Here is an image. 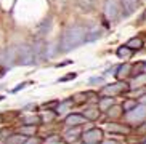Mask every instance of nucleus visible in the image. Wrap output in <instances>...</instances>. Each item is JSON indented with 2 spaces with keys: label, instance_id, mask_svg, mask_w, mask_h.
I'll list each match as a JSON object with an SVG mask.
<instances>
[{
  "label": "nucleus",
  "instance_id": "f257e3e1",
  "mask_svg": "<svg viewBox=\"0 0 146 144\" xmlns=\"http://www.w3.org/2000/svg\"><path fill=\"white\" fill-rule=\"evenodd\" d=\"M87 38V30L80 26H74V27H69L63 34L61 38V51H71L72 48H77L79 45L85 42Z\"/></svg>",
  "mask_w": 146,
  "mask_h": 144
},
{
  "label": "nucleus",
  "instance_id": "f03ea898",
  "mask_svg": "<svg viewBox=\"0 0 146 144\" xmlns=\"http://www.w3.org/2000/svg\"><path fill=\"white\" fill-rule=\"evenodd\" d=\"M10 56H11V61L15 64H19V66H32V64H35L34 51L27 45H18L16 48L10 50Z\"/></svg>",
  "mask_w": 146,
  "mask_h": 144
},
{
  "label": "nucleus",
  "instance_id": "7ed1b4c3",
  "mask_svg": "<svg viewBox=\"0 0 146 144\" xmlns=\"http://www.w3.org/2000/svg\"><path fill=\"white\" fill-rule=\"evenodd\" d=\"M101 130H98V128H93V130H88V131H85V135H84V141L88 144H93L96 143V141L101 138Z\"/></svg>",
  "mask_w": 146,
  "mask_h": 144
},
{
  "label": "nucleus",
  "instance_id": "20e7f679",
  "mask_svg": "<svg viewBox=\"0 0 146 144\" xmlns=\"http://www.w3.org/2000/svg\"><path fill=\"white\" fill-rule=\"evenodd\" d=\"M106 15H108V18H109L111 21H114V19L117 18V15H119V8H117L116 0H108L106 2Z\"/></svg>",
  "mask_w": 146,
  "mask_h": 144
},
{
  "label": "nucleus",
  "instance_id": "39448f33",
  "mask_svg": "<svg viewBox=\"0 0 146 144\" xmlns=\"http://www.w3.org/2000/svg\"><path fill=\"white\" fill-rule=\"evenodd\" d=\"M80 123H85V119L82 117V115H77V114H74V115H69L68 119H66V125H69V127H76V125H80Z\"/></svg>",
  "mask_w": 146,
  "mask_h": 144
},
{
  "label": "nucleus",
  "instance_id": "423d86ee",
  "mask_svg": "<svg viewBox=\"0 0 146 144\" xmlns=\"http://www.w3.org/2000/svg\"><path fill=\"white\" fill-rule=\"evenodd\" d=\"M98 37H101V29H93L90 32H87L85 42H92V40H95V38H98Z\"/></svg>",
  "mask_w": 146,
  "mask_h": 144
},
{
  "label": "nucleus",
  "instance_id": "0eeeda50",
  "mask_svg": "<svg viewBox=\"0 0 146 144\" xmlns=\"http://www.w3.org/2000/svg\"><path fill=\"white\" fill-rule=\"evenodd\" d=\"M122 2H124V7L127 8V13L135 11V8H137V3H138V0H122Z\"/></svg>",
  "mask_w": 146,
  "mask_h": 144
},
{
  "label": "nucleus",
  "instance_id": "6e6552de",
  "mask_svg": "<svg viewBox=\"0 0 146 144\" xmlns=\"http://www.w3.org/2000/svg\"><path fill=\"white\" fill-rule=\"evenodd\" d=\"M24 143H26V138H24V136H19V135L11 136V138H8V141H7V144H24Z\"/></svg>",
  "mask_w": 146,
  "mask_h": 144
},
{
  "label": "nucleus",
  "instance_id": "1a4fd4ad",
  "mask_svg": "<svg viewBox=\"0 0 146 144\" xmlns=\"http://www.w3.org/2000/svg\"><path fill=\"white\" fill-rule=\"evenodd\" d=\"M23 122L26 125H34V123H39L40 119L37 115H26V117H23Z\"/></svg>",
  "mask_w": 146,
  "mask_h": 144
},
{
  "label": "nucleus",
  "instance_id": "9d476101",
  "mask_svg": "<svg viewBox=\"0 0 146 144\" xmlns=\"http://www.w3.org/2000/svg\"><path fill=\"white\" fill-rule=\"evenodd\" d=\"M143 43L140 38H132V40H129V43H127V47L129 48H140Z\"/></svg>",
  "mask_w": 146,
  "mask_h": 144
},
{
  "label": "nucleus",
  "instance_id": "9b49d317",
  "mask_svg": "<svg viewBox=\"0 0 146 144\" xmlns=\"http://www.w3.org/2000/svg\"><path fill=\"white\" fill-rule=\"evenodd\" d=\"M120 88H122V87H117V85H111V87H106V88H104V93H117V91H120Z\"/></svg>",
  "mask_w": 146,
  "mask_h": 144
},
{
  "label": "nucleus",
  "instance_id": "f8f14e48",
  "mask_svg": "<svg viewBox=\"0 0 146 144\" xmlns=\"http://www.w3.org/2000/svg\"><path fill=\"white\" fill-rule=\"evenodd\" d=\"M117 55H119L120 58H129V56H130V50H129V47H125V48H119Z\"/></svg>",
  "mask_w": 146,
  "mask_h": 144
},
{
  "label": "nucleus",
  "instance_id": "ddd939ff",
  "mask_svg": "<svg viewBox=\"0 0 146 144\" xmlns=\"http://www.w3.org/2000/svg\"><path fill=\"white\" fill-rule=\"evenodd\" d=\"M79 135V130H72V131H68L66 133V136H68V139H76Z\"/></svg>",
  "mask_w": 146,
  "mask_h": 144
},
{
  "label": "nucleus",
  "instance_id": "4468645a",
  "mask_svg": "<svg viewBox=\"0 0 146 144\" xmlns=\"http://www.w3.org/2000/svg\"><path fill=\"white\" fill-rule=\"evenodd\" d=\"M45 144H61V143H60V138L53 136V138H48L47 143H45Z\"/></svg>",
  "mask_w": 146,
  "mask_h": 144
},
{
  "label": "nucleus",
  "instance_id": "2eb2a0df",
  "mask_svg": "<svg viewBox=\"0 0 146 144\" xmlns=\"http://www.w3.org/2000/svg\"><path fill=\"white\" fill-rule=\"evenodd\" d=\"M77 77V74H69V75L63 77V79H60V82H66V80H71V79H76Z\"/></svg>",
  "mask_w": 146,
  "mask_h": 144
},
{
  "label": "nucleus",
  "instance_id": "dca6fc26",
  "mask_svg": "<svg viewBox=\"0 0 146 144\" xmlns=\"http://www.w3.org/2000/svg\"><path fill=\"white\" fill-rule=\"evenodd\" d=\"M27 85H29V82H23V83L19 85V87H16V88L13 90V93H16V91H19V90H23V88H26Z\"/></svg>",
  "mask_w": 146,
  "mask_h": 144
},
{
  "label": "nucleus",
  "instance_id": "f3484780",
  "mask_svg": "<svg viewBox=\"0 0 146 144\" xmlns=\"http://www.w3.org/2000/svg\"><path fill=\"white\" fill-rule=\"evenodd\" d=\"M111 102H112V99H111V98H109V99H106V101H103V102H101V109L104 110L108 106H109V104H111Z\"/></svg>",
  "mask_w": 146,
  "mask_h": 144
},
{
  "label": "nucleus",
  "instance_id": "a211bd4d",
  "mask_svg": "<svg viewBox=\"0 0 146 144\" xmlns=\"http://www.w3.org/2000/svg\"><path fill=\"white\" fill-rule=\"evenodd\" d=\"M23 131L24 133H32L34 131V128H23Z\"/></svg>",
  "mask_w": 146,
  "mask_h": 144
},
{
  "label": "nucleus",
  "instance_id": "6ab92c4d",
  "mask_svg": "<svg viewBox=\"0 0 146 144\" xmlns=\"http://www.w3.org/2000/svg\"><path fill=\"white\" fill-rule=\"evenodd\" d=\"M24 144H37V141H34V139H29V141H26Z\"/></svg>",
  "mask_w": 146,
  "mask_h": 144
},
{
  "label": "nucleus",
  "instance_id": "aec40b11",
  "mask_svg": "<svg viewBox=\"0 0 146 144\" xmlns=\"http://www.w3.org/2000/svg\"><path fill=\"white\" fill-rule=\"evenodd\" d=\"M132 106H133V102H127V104H125V109H130Z\"/></svg>",
  "mask_w": 146,
  "mask_h": 144
},
{
  "label": "nucleus",
  "instance_id": "412c9836",
  "mask_svg": "<svg viewBox=\"0 0 146 144\" xmlns=\"http://www.w3.org/2000/svg\"><path fill=\"white\" fill-rule=\"evenodd\" d=\"M104 144H116V143H114V141H106Z\"/></svg>",
  "mask_w": 146,
  "mask_h": 144
},
{
  "label": "nucleus",
  "instance_id": "4be33fe9",
  "mask_svg": "<svg viewBox=\"0 0 146 144\" xmlns=\"http://www.w3.org/2000/svg\"><path fill=\"white\" fill-rule=\"evenodd\" d=\"M3 98H5V96H2V94H0V101H3Z\"/></svg>",
  "mask_w": 146,
  "mask_h": 144
}]
</instances>
